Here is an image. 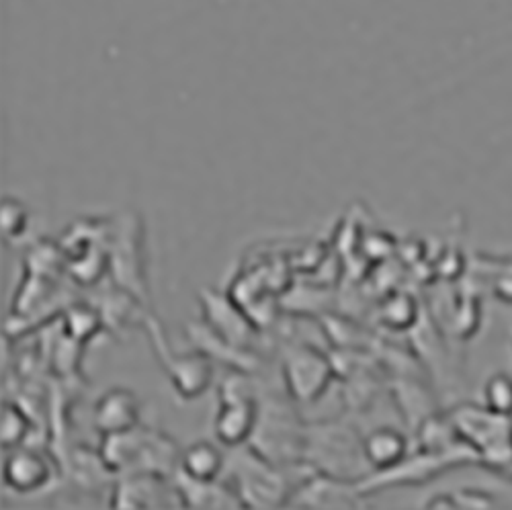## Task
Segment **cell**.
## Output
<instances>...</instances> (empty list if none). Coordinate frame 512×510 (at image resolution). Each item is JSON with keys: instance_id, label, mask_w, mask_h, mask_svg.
<instances>
[{"instance_id": "cell-1", "label": "cell", "mask_w": 512, "mask_h": 510, "mask_svg": "<svg viewBox=\"0 0 512 510\" xmlns=\"http://www.w3.org/2000/svg\"><path fill=\"white\" fill-rule=\"evenodd\" d=\"M177 459L175 443L164 435L125 431L107 435L105 463L121 470H142V474H162Z\"/></svg>"}, {"instance_id": "cell-2", "label": "cell", "mask_w": 512, "mask_h": 510, "mask_svg": "<svg viewBox=\"0 0 512 510\" xmlns=\"http://www.w3.org/2000/svg\"><path fill=\"white\" fill-rule=\"evenodd\" d=\"M254 427V404L240 390L228 386L224 392V408L218 418V437L226 445L242 443Z\"/></svg>"}, {"instance_id": "cell-3", "label": "cell", "mask_w": 512, "mask_h": 510, "mask_svg": "<svg viewBox=\"0 0 512 510\" xmlns=\"http://www.w3.org/2000/svg\"><path fill=\"white\" fill-rule=\"evenodd\" d=\"M52 476L44 455L29 449H19L9 455L5 463V480L17 492H33L46 486Z\"/></svg>"}, {"instance_id": "cell-4", "label": "cell", "mask_w": 512, "mask_h": 510, "mask_svg": "<svg viewBox=\"0 0 512 510\" xmlns=\"http://www.w3.org/2000/svg\"><path fill=\"white\" fill-rule=\"evenodd\" d=\"M97 427L107 433H125L138 424V402L132 392L111 390L105 394L95 412Z\"/></svg>"}, {"instance_id": "cell-5", "label": "cell", "mask_w": 512, "mask_h": 510, "mask_svg": "<svg viewBox=\"0 0 512 510\" xmlns=\"http://www.w3.org/2000/svg\"><path fill=\"white\" fill-rule=\"evenodd\" d=\"M168 492L158 474H142L138 478L121 482L115 494V506L119 508H154V506H170Z\"/></svg>"}, {"instance_id": "cell-6", "label": "cell", "mask_w": 512, "mask_h": 510, "mask_svg": "<svg viewBox=\"0 0 512 510\" xmlns=\"http://www.w3.org/2000/svg\"><path fill=\"white\" fill-rule=\"evenodd\" d=\"M183 476L195 482H216L222 474L224 457L222 453L207 441L193 443L181 455Z\"/></svg>"}, {"instance_id": "cell-7", "label": "cell", "mask_w": 512, "mask_h": 510, "mask_svg": "<svg viewBox=\"0 0 512 510\" xmlns=\"http://www.w3.org/2000/svg\"><path fill=\"white\" fill-rule=\"evenodd\" d=\"M406 441L394 429L373 431L365 441V455L375 467H394L404 457Z\"/></svg>"}, {"instance_id": "cell-8", "label": "cell", "mask_w": 512, "mask_h": 510, "mask_svg": "<svg viewBox=\"0 0 512 510\" xmlns=\"http://www.w3.org/2000/svg\"><path fill=\"white\" fill-rule=\"evenodd\" d=\"M240 488L242 496L263 498L267 500V504H273V498H279L281 494V480L273 474V470H269V467H254V463H248L246 470L240 474Z\"/></svg>"}, {"instance_id": "cell-9", "label": "cell", "mask_w": 512, "mask_h": 510, "mask_svg": "<svg viewBox=\"0 0 512 510\" xmlns=\"http://www.w3.org/2000/svg\"><path fill=\"white\" fill-rule=\"evenodd\" d=\"M486 402L494 414L506 416L512 412V379L506 375H494L484 388Z\"/></svg>"}, {"instance_id": "cell-10", "label": "cell", "mask_w": 512, "mask_h": 510, "mask_svg": "<svg viewBox=\"0 0 512 510\" xmlns=\"http://www.w3.org/2000/svg\"><path fill=\"white\" fill-rule=\"evenodd\" d=\"M25 433V418L23 414L15 412L13 408L5 410V418H3V441L5 445H15L23 439Z\"/></svg>"}]
</instances>
